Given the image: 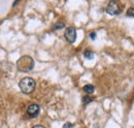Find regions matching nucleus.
<instances>
[{"label":"nucleus","instance_id":"nucleus-1","mask_svg":"<svg viewBox=\"0 0 134 128\" xmlns=\"http://www.w3.org/2000/svg\"><path fill=\"white\" fill-rule=\"evenodd\" d=\"M17 68L21 72H29L34 68V60L30 56H22L17 61Z\"/></svg>","mask_w":134,"mask_h":128},{"label":"nucleus","instance_id":"nucleus-2","mask_svg":"<svg viewBox=\"0 0 134 128\" xmlns=\"http://www.w3.org/2000/svg\"><path fill=\"white\" fill-rule=\"evenodd\" d=\"M19 87H20V90L24 94H30L35 90L36 82L32 78H24L20 81Z\"/></svg>","mask_w":134,"mask_h":128},{"label":"nucleus","instance_id":"nucleus-3","mask_svg":"<svg viewBox=\"0 0 134 128\" xmlns=\"http://www.w3.org/2000/svg\"><path fill=\"white\" fill-rule=\"evenodd\" d=\"M122 12L121 6L117 0H110L106 6V13L110 16H118Z\"/></svg>","mask_w":134,"mask_h":128},{"label":"nucleus","instance_id":"nucleus-4","mask_svg":"<svg viewBox=\"0 0 134 128\" xmlns=\"http://www.w3.org/2000/svg\"><path fill=\"white\" fill-rule=\"evenodd\" d=\"M64 36H65V39L69 44H73L76 40V30H75V28H73V27L67 28L65 30V33H64Z\"/></svg>","mask_w":134,"mask_h":128},{"label":"nucleus","instance_id":"nucleus-5","mask_svg":"<svg viewBox=\"0 0 134 128\" xmlns=\"http://www.w3.org/2000/svg\"><path fill=\"white\" fill-rule=\"evenodd\" d=\"M40 113V106L36 103H32L27 108V115L30 118H36Z\"/></svg>","mask_w":134,"mask_h":128},{"label":"nucleus","instance_id":"nucleus-6","mask_svg":"<svg viewBox=\"0 0 134 128\" xmlns=\"http://www.w3.org/2000/svg\"><path fill=\"white\" fill-rule=\"evenodd\" d=\"M83 90H84L87 94H92V93L95 91V87H94L93 85H91V84H87V85L84 86Z\"/></svg>","mask_w":134,"mask_h":128},{"label":"nucleus","instance_id":"nucleus-7","mask_svg":"<svg viewBox=\"0 0 134 128\" xmlns=\"http://www.w3.org/2000/svg\"><path fill=\"white\" fill-rule=\"evenodd\" d=\"M84 57L88 60H92L94 58V53L92 51H90V50H86L84 52Z\"/></svg>","mask_w":134,"mask_h":128},{"label":"nucleus","instance_id":"nucleus-8","mask_svg":"<svg viewBox=\"0 0 134 128\" xmlns=\"http://www.w3.org/2000/svg\"><path fill=\"white\" fill-rule=\"evenodd\" d=\"M65 27V24L63 22H57L54 26H53V30H61Z\"/></svg>","mask_w":134,"mask_h":128},{"label":"nucleus","instance_id":"nucleus-9","mask_svg":"<svg viewBox=\"0 0 134 128\" xmlns=\"http://www.w3.org/2000/svg\"><path fill=\"white\" fill-rule=\"evenodd\" d=\"M93 100H94V98L91 97V96H89V95H86L83 97V103H84V105H87V104L91 103Z\"/></svg>","mask_w":134,"mask_h":128},{"label":"nucleus","instance_id":"nucleus-10","mask_svg":"<svg viewBox=\"0 0 134 128\" xmlns=\"http://www.w3.org/2000/svg\"><path fill=\"white\" fill-rule=\"evenodd\" d=\"M127 17H130V18H134V8L133 7H130V8H128V10H127Z\"/></svg>","mask_w":134,"mask_h":128},{"label":"nucleus","instance_id":"nucleus-11","mask_svg":"<svg viewBox=\"0 0 134 128\" xmlns=\"http://www.w3.org/2000/svg\"><path fill=\"white\" fill-rule=\"evenodd\" d=\"M74 127V125L72 124V123H70V122H66L64 125H63V128H73Z\"/></svg>","mask_w":134,"mask_h":128},{"label":"nucleus","instance_id":"nucleus-12","mask_svg":"<svg viewBox=\"0 0 134 128\" xmlns=\"http://www.w3.org/2000/svg\"><path fill=\"white\" fill-rule=\"evenodd\" d=\"M90 38H91L92 40L96 39V32H91V33H90Z\"/></svg>","mask_w":134,"mask_h":128},{"label":"nucleus","instance_id":"nucleus-13","mask_svg":"<svg viewBox=\"0 0 134 128\" xmlns=\"http://www.w3.org/2000/svg\"><path fill=\"white\" fill-rule=\"evenodd\" d=\"M32 128H46V127L42 126V125H35V126H33Z\"/></svg>","mask_w":134,"mask_h":128},{"label":"nucleus","instance_id":"nucleus-14","mask_svg":"<svg viewBox=\"0 0 134 128\" xmlns=\"http://www.w3.org/2000/svg\"><path fill=\"white\" fill-rule=\"evenodd\" d=\"M19 1H21V0H16V1L14 2V4H13V6H16V5H17V4H18V2H19Z\"/></svg>","mask_w":134,"mask_h":128}]
</instances>
